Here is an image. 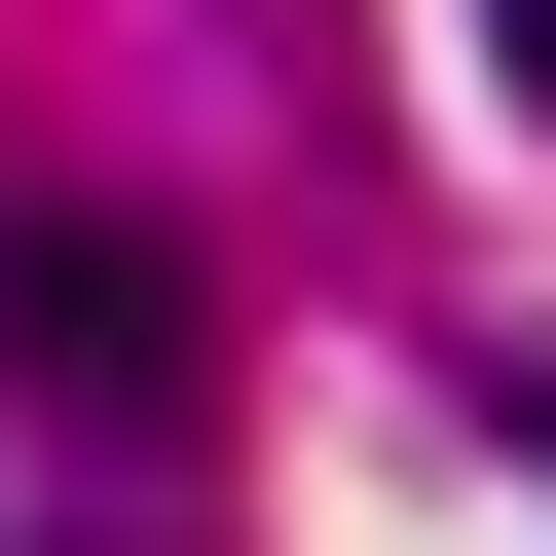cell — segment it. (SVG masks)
I'll list each match as a JSON object with an SVG mask.
<instances>
[{
  "instance_id": "cell-2",
  "label": "cell",
  "mask_w": 556,
  "mask_h": 556,
  "mask_svg": "<svg viewBox=\"0 0 556 556\" xmlns=\"http://www.w3.org/2000/svg\"><path fill=\"white\" fill-rule=\"evenodd\" d=\"M482 75H519V112H556V0H482Z\"/></svg>"
},
{
  "instance_id": "cell-4",
  "label": "cell",
  "mask_w": 556,
  "mask_h": 556,
  "mask_svg": "<svg viewBox=\"0 0 556 556\" xmlns=\"http://www.w3.org/2000/svg\"><path fill=\"white\" fill-rule=\"evenodd\" d=\"M519 445H556V371H519Z\"/></svg>"
},
{
  "instance_id": "cell-1",
  "label": "cell",
  "mask_w": 556,
  "mask_h": 556,
  "mask_svg": "<svg viewBox=\"0 0 556 556\" xmlns=\"http://www.w3.org/2000/svg\"><path fill=\"white\" fill-rule=\"evenodd\" d=\"M0 371H38V408H186V371H223L186 223H0Z\"/></svg>"
},
{
  "instance_id": "cell-3",
  "label": "cell",
  "mask_w": 556,
  "mask_h": 556,
  "mask_svg": "<svg viewBox=\"0 0 556 556\" xmlns=\"http://www.w3.org/2000/svg\"><path fill=\"white\" fill-rule=\"evenodd\" d=\"M38 556H186V519H38Z\"/></svg>"
}]
</instances>
